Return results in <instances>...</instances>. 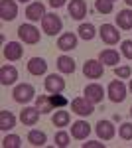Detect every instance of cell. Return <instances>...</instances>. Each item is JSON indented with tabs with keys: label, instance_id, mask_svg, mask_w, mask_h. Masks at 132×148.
I'll list each match as a JSON object with an SVG mask.
<instances>
[{
	"label": "cell",
	"instance_id": "cell-1",
	"mask_svg": "<svg viewBox=\"0 0 132 148\" xmlns=\"http://www.w3.org/2000/svg\"><path fill=\"white\" fill-rule=\"evenodd\" d=\"M12 97H14V101H16V103L26 105V103H30L34 97H36V89H34V85H30V83H20V85L14 87Z\"/></svg>",
	"mask_w": 132,
	"mask_h": 148
},
{
	"label": "cell",
	"instance_id": "cell-2",
	"mask_svg": "<svg viewBox=\"0 0 132 148\" xmlns=\"http://www.w3.org/2000/svg\"><path fill=\"white\" fill-rule=\"evenodd\" d=\"M63 28V20L57 16V14H45L44 20H42V30L47 36H57Z\"/></svg>",
	"mask_w": 132,
	"mask_h": 148
},
{
	"label": "cell",
	"instance_id": "cell-3",
	"mask_svg": "<svg viewBox=\"0 0 132 148\" xmlns=\"http://www.w3.org/2000/svg\"><path fill=\"white\" fill-rule=\"evenodd\" d=\"M71 111L75 114H79V116H91L95 113V103H91L83 95V97H77V99L71 101Z\"/></svg>",
	"mask_w": 132,
	"mask_h": 148
},
{
	"label": "cell",
	"instance_id": "cell-4",
	"mask_svg": "<svg viewBox=\"0 0 132 148\" xmlns=\"http://www.w3.org/2000/svg\"><path fill=\"white\" fill-rule=\"evenodd\" d=\"M18 38L22 40L24 44H30V46H34V44H38L40 42V30L34 26V24H22L20 28H18Z\"/></svg>",
	"mask_w": 132,
	"mask_h": 148
},
{
	"label": "cell",
	"instance_id": "cell-5",
	"mask_svg": "<svg viewBox=\"0 0 132 148\" xmlns=\"http://www.w3.org/2000/svg\"><path fill=\"white\" fill-rule=\"evenodd\" d=\"M126 85L122 83L120 79H114L109 83V87H107V95H109V99L112 103H122L126 99Z\"/></svg>",
	"mask_w": 132,
	"mask_h": 148
},
{
	"label": "cell",
	"instance_id": "cell-6",
	"mask_svg": "<svg viewBox=\"0 0 132 148\" xmlns=\"http://www.w3.org/2000/svg\"><path fill=\"white\" fill-rule=\"evenodd\" d=\"M99 36H101V40H103L105 44H109V46H114V44L120 42V32H118V28L112 26V24H103L99 28Z\"/></svg>",
	"mask_w": 132,
	"mask_h": 148
},
{
	"label": "cell",
	"instance_id": "cell-7",
	"mask_svg": "<svg viewBox=\"0 0 132 148\" xmlns=\"http://www.w3.org/2000/svg\"><path fill=\"white\" fill-rule=\"evenodd\" d=\"M83 73L87 79H101L105 73V65L101 63L99 59H87L83 65Z\"/></svg>",
	"mask_w": 132,
	"mask_h": 148
},
{
	"label": "cell",
	"instance_id": "cell-8",
	"mask_svg": "<svg viewBox=\"0 0 132 148\" xmlns=\"http://www.w3.org/2000/svg\"><path fill=\"white\" fill-rule=\"evenodd\" d=\"M18 16V4L16 0H0V18L2 22H12Z\"/></svg>",
	"mask_w": 132,
	"mask_h": 148
},
{
	"label": "cell",
	"instance_id": "cell-9",
	"mask_svg": "<svg viewBox=\"0 0 132 148\" xmlns=\"http://www.w3.org/2000/svg\"><path fill=\"white\" fill-rule=\"evenodd\" d=\"M44 87H45V91H47V93H63V91H65V79H63L61 75L51 73V75L45 77Z\"/></svg>",
	"mask_w": 132,
	"mask_h": 148
},
{
	"label": "cell",
	"instance_id": "cell-10",
	"mask_svg": "<svg viewBox=\"0 0 132 148\" xmlns=\"http://www.w3.org/2000/svg\"><path fill=\"white\" fill-rule=\"evenodd\" d=\"M2 53H4V57H6L8 61H18V59H22V56H24V47H22L20 42H8V44H4Z\"/></svg>",
	"mask_w": 132,
	"mask_h": 148
},
{
	"label": "cell",
	"instance_id": "cell-11",
	"mask_svg": "<svg viewBox=\"0 0 132 148\" xmlns=\"http://www.w3.org/2000/svg\"><path fill=\"white\" fill-rule=\"evenodd\" d=\"M44 16H45V6L42 2H30L26 6V18L30 22H40V20H44Z\"/></svg>",
	"mask_w": 132,
	"mask_h": 148
},
{
	"label": "cell",
	"instance_id": "cell-12",
	"mask_svg": "<svg viewBox=\"0 0 132 148\" xmlns=\"http://www.w3.org/2000/svg\"><path fill=\"white\" fill-rule=\"evenodd\" d=\"M95 132H97L99 138H103V140H110V138H114V134H116V128H114V125H112L110 121H103V119H101L99 123L95 125Z\"/></svg>",
	"mask_w": 132,
	"mask_h": 148
},
{
	"label": "cell",
	"instance_id": "cell-13",
	"mask_svg": "<svg viewBox=\"0 0 132 148\" xmlns=\"http://www.w3.org/2000/svg\"><path fill=\"white\" fill-rule=\"evenodd\" d=\"M77 42H79V36H75L73 32H65L57 38V47L61 51H71L77 47Z\"/></svg>",
	"mask_w": 132,
	"mask_h": 148
},
{
	"label": "cell",
	"instance_id": "cell-14",
	"mask_svg": "<svg viewBox=\"0 0 132 148\" xmlns=\"http://www.w3.org/2000/svg\"><path fill=\"white\" fill-rule=\"evenodd\" d=\"M83 95L87 97L91 103H103V99H105V89L101 87L99 83H89L87 87H85V91H83Z\"/></svg>",
	"mask_w": 132,
	"mask_h": 148
},
{
	"label": "cell",
	"instance_id": "cell-15",
	"mask_svg": "<svg viewBox=\"0 0 132 148\" xmlns=\"http://www.w3.org/2000/svg\"><path fill=\"white\" fill-rule=\"evenodd\" d=\"M91 134V125L87 121H75L71 123V136L75 140H85Z\"/></svg>",
	"mask_w": 132,
	"mask_h": 148
},
{
	"label": "cell",
	"instance_id": "cell-16",
	"mask_svg": "<svg viewBox=\"0 0 132 148\" xmlns=\"http://www.w3.org/2000/svg\"><path fill=\"white\" fill-rule=\"evenodd\" d=\"M18 79V69L14 65H2L0 67V85L8 87V85H14Z\"/></svg>",
	"mask_w": 132,
	"mask_h": 148
},
{
	"label": "cell",
	"instance_id": "cell-17",
	"mask_svg": "<svg viewBox=\"0 0 132 148\" xmlns=\"http://www.w3.org/2000/svg\"><path fill=\"white\" fill-rule=\"evenodd\" d=\"M67 10L73 20H83L87 16V4H85V0H71Z\"/></svg>",
	"mask_w": 132,
	"mask_h": 148
},
{
	"label": "cell",
	"instance_id": "cell-18",
	"mask_svg": "<svg viewBox=\"0 0 132 148\" xmlns=\"http://www.w3.org/2000/svg\"><path fill=\"white\" fill-rule=\"evenodd\" d=\"M99 61L103 63V65L116 67V65L120 63V53H118L116 49H112V47H109V49H103V51L99 53Z\"/></svg>",
	"mask_w": 132,
	"mask_h": 148
},
{
	"label": "cell",
	"instance_id": "cell-19",
	"mask_svg": "<svg viewBox=\"0 0 132 148\" xmlns=\"http://www.w3.org/2000/svg\"><path fill=\"white\" fill-rule=\"evenodd\" d=\"M40 109L38 107H24V111L20 113V121H22L26 126H34L38 121H40Z\"/></svg>",
	"mask_w": 132,
	"mask_h": 148
},
{
	"label": "cell",
	"instance_id": "cell-20",
	"mask_svg": "<svg viewBox=\"0 0 132 148\" xmlns=\"http://www.w3.org/2000/svg\"><path fill=\"white\" fill-rule=\"evenodd\" d=\"M28 71L36 75V77H40V75H45L47 73V63H45L44 57H32L30 61H28Z\"/></svg>",
	"mask_w": 132,
	"mask_h": 148
},
{
	"label": "cell",
	"instance_id": "cell-21",
	"mask_svg": "<svg viewBox=\"0 0 132 148\" xmlns=\"http://www.w3.org/2000/svg\"><path fill=\"white\" fill-rule=\"evenodd\" d=\"M51 123H53V126H57V128L69 126L71 114H69V111H65V109H55V114L51 116Z\"/></svg>",
	"mask_w": 132,
	"mask_h": 148
},
{
	"label": "cell",
	"instance_id": "cell-22",
	"mask_svg": "<svg viewBox=\"0 0 132 148\" xmlns=\"http://www.w3.org/2000/svg\"><path fill=\"white\" fill-rule=\"evenodd\" d=\"M116 26L120 30H132V10L130 8H124L116 14Z\"/></svg>",
	"mask_w": 132,
	"mask_h": 148
},
{
	"label": "cell",
	"instance_id": "cell-23",
	"mask_svg": "<svg viewBox=\"0 0 132 148\" xmlns=\"http://www.w3.org/2000/svg\"><path fill=\"white\" fill-rule=\"evenodd\" d=\"M14 126H16V116H14L10 111L2 109V111H0V128H2L4 132H8Z\"/></svg>",
	"mask_w": 132,
	"mask_h": 148
},
{
	"label": "cell",
	"instance_id": "cell-24",
	"mask_svg": "<svg viewBox=\"0 0 132 148\" xmlns=\"http://www.w3.org/2000/svg\"><path fill=\"white\" fill-rule=\"evenodd\" d=\"M57 69H59L61 73H65V75L73 73V71H75V59L69 57V56H59L57 57Z\"/></svg>",
	"mask_w": 132,
	"mask_h": 148
},
{
	"label": "cell",
	"instance_id": "cell-25",
	"mask_svg": "<svg viewBox=\"0 0 132 148\" xmlns=\"http://www.w3.org/2000/svg\"><path fill=\"white\" fill-rule=\"evenodd\" d=\"M28 142H30L32 146H44L45 142H47V134H45L44 130L32 128V130L28 132Z\"/></svg>",
	"mask_w": 132,
	"mask_h": 148
},
{
	"label": "cell",
	"instance_id": "cell-26",
	"mask_svg": "<svg viewBox=\"0 0 132 148\" xmlns=\"http://www.w3.org/2000/svg\"><path fill=\"white\" fill-rule=\"evenodd\" d=\"M77 32H79L77 36L81 38V40H85V42H91V40H93V38L97 36V30H95V26H93L91 22H87V24H81Z\"/></svg>",
	"mask_w": 132,
	"mask_h": 148
},
{
	"label": "cell",
	"instance_id": "cell-27",
	"mask_svg": "<svg viewBox=\"0 0 132 148\" xmlns=\"http://www.w3.org/2000/svg\"><path fill=\"white\" fill-rule=\"evenodd\" d=\"M36 107L40 109L42 114H47V113H51V111H55L51 101H49V95H40V97L36 99Z\"/></svg>",
	"mask_w": 132,
	"mask_h": 148
},
{
	"label": "cell",
	"instance_id": "cell-28",
	"mask_svg": "<svg viewBox=\"0 0 132 148\" xmlns=\"http://www.w3.org/2000/svg\"><path fill=\"white\" fill-rule=\"evenodd\" d=\"M49 101L53 105V109H65L69 101H67V97H63L61 93H49Z\"/></svg>",
	"mask_w": 132,
	"mask_h": 148
},
{
	"label": "cell",
	"instance_id": "cell-29",
	"mask_svg": "<svg viewBox=\"0 0 132 148\" xmlns=\"http://www.w3.org/2000/svg\"><path fill=\"white\" fill-rule=\"evenodd\" d=\"M22 146V138L18 134H6L2 140V148H20Z\"/></svg>",
	"mask_w": 132,
	"mask_h": 148
},
{
	"label": "cell",
	"instance_id": "cell-30",
	"mask_svg": "<svg viewBox=\"0 0 132 148\" xmlns=\"http://www.w3.org/2000/svg\"><path fill=\"white\" fill-rule=\"evenodd\" d=\"M95 10L101 12V14H110L114 10V2H110V0H95Z\"/></svg>",
	"mask_w": 132,
	"mask_h": 148
},
{
	"label": "cell",
	"instance_id": "cell-31",
	"mask_svg": "<svg viewBox=\"0 0 132 148\" xmlns=\"http://www.w3.org/2000/svg\"><path fill=\"white\" fill-rule=\"evenodd\" d=\"M53 142H55V146L65 148V146H69V142H71V136H69V132H65V130H59V132L55 134Z\"/></svg>",
	"mask_w": 132,
	"mask_h": 148
},
{
	"label": "cell",
	"instance_id": "cell-32",
	"mask_svg": "<svg viewBox=\"0 0 132 148\" xmlns=\"http://www.w3.org/2000/svg\"><path fill=\"white\" fill-rule=\"evenodd\" d=\"M114 75H116L118 79H130V75H132L130 65H116V67H114Z\"/></svg>",
	"mask_w": 132,
	"mask_h": 148
},
{
	"label": "cell",
	"instance_id": "cell-33",
	"mask_svg": "<svg viewBox=\"0 0 132 148\" xmlns=\"http://www.w3.org/2000/svg\"><path fill=\"white\" fill-rule=\"evenodd\" d=\"M118 134L122 140H132V123H122L118 126Z\"/></svg>",
	"mask_w": 132,
	"mask_h": 148
},
{
	"label": "cell",
	"instance_id": "cell-34",
	"mask_svg": "<svg viewBox=\"0 0 132 148\" xmlns=\"http://www.w3.org/2000/svg\"><path fill=\"white\" fill-rule=\"evenodd\" d=\"M120 53L126 59H132V40H124L120 44Z\"/></svg>",
	"mask_w": 132,
	"mask_h": 148
},
{
	"label": "cell",
	"instance_id": "cell-35",
	"mask_svg": "<svg viewBox=\"0 0 132 148\" xmlns=\"http://www.w3.org/2000/svg\"><path fill=\"white\" fill-rule=\"evenodd\" d=\"M83 148H105V144L99 140H89V142H83Z\"/></svg>",
	"mask_w": 132,
	"mask_h": 148
},
{
	"label": "cell",
	"instance_id": "cell-36",
	"mask_svg": "<svg viewBox=\"0 0 132 148\" xmlns=\"http://www.w3.org/2000/svg\"><path fill=\"white\" fill-rule=\"evenodd\" d=\"M67 0H49V6L51 8H61V6H65Z\"/></svg>",
	"mask_w": 132,
	"mask_h": 148
},
{
	"label": "cell",
	"instance_id": "cell-37",
	"mask_svg": "<svg viewBox=\"0 0 132 148\" xmlns=\"http://www.w3.org/2000/svg\"><path fill=\"white\" fill-rule=\"evenodd\" d=\"M124 2H126V4H128V6L132 8V0H124Z\"/></svg>",
	"mask_w": 132,
	"mask_h": 148
},
{
	"label": "cell",
	"instance_id": "cell-38",
	"mask_svg": "<svg viewBox=\"0 0 132 148\" xmlns=\"http://www.w3.org/2000/svg\"><path fill=\"white\" fill-rule=\"evenodd\" d=\"M20 2H22V4H28V2H32V0H20Z\"/></svg>",
	"mask_w": 132,
	"mask_h": 148
},
{
	"label": "cell",
	"instance_id": "cell-39",
	"mask_svg": "<svg viewBox=\"0 0 132 148\" xmlns=\"http://www.w3.org/2000/svg\"><path fill=\"white\" fill-rule=\"evenodd\" d=\"M128 89H130V91H132V79H130V85H128Z\"/></svg>",
	"mask_w": 132,
	"mask_h": 148
},
{
	"label": "cell",
	"instance_id": "cell-40",
	"mask_svg": "<svg viewBox=\"0 0 132 148\" xmlns=\"http://www.w3.org/2000/svg\"><path fill=\"white\" fill-rule=\"evenodd\" d=\"M130 116H132V107H130Z\"/></svg>",
	"mask_w": 132,
	"mask_h": 148
},
{
	"label": "cell",
	"instance_id": "cell-41",
	"mask_svg": "<svg viewBox=\"0 0 132 148\" xmlns=\"http://www.w3.org/2000/svg\"><path fill=\"white\" fill-rule=\"evenodd\" d=\"M110 2H114V0H110Z\"/></svg>",
	"mask_w": 132,
	"mask_h": 148
}]
</instances>
